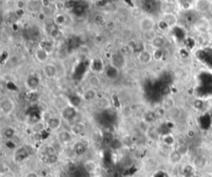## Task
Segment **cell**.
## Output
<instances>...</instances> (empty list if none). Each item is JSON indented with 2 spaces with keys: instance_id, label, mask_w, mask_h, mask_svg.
<instances>
[{
  "instance_id": "cell-1",
  "label": "cell",
  "mask_w": 212,
  "mask_h": 177,
  "mask_svg": "<svg viewBox=\"0 0 212 177\" xmlns=\"http://www.w3.org/2000/svg\"><path fill=\"white\" fill-rule=\"evenodd\" d=\"M78 114L76 107L72 105H66V106L63 107L61 111V118L66 122L73 121Z\"/></svg>"
},
{
  "instance_id": "cell-2",
  "label": "cell",
  "mask_w": 212,
  "mask_h": 177,
  "mask_svg": "<svg viewBox=\"0 0 212 177\" xmlns=\"http://www.w3.org/2000/svg\"><path fill=\"white\" fill-rule=\"evenodd\" d=\"M156 27H157V23L151 17H144L139 22V27L142 32L155 30Z\"/></svg>"
},
{
  "instance_id": "cell-3",
  "label": "cell",
  "mask_w": 212,
  "mask_h": 177,
  "mask_svg": "<svg viewBox=\"0 0 212 177\" xmlns=\"http://www.w3.org/2000/svg\"><path fill=\"white\" fill-rule=\"evenodd\" d=\"M0 109L4 115H9L15 109V103L10 98H3L0 101Z\"/></svg>"
},
{
  "instance_id": "cell-4",
  "label": "cell",
  "mask_w": 212,
  "mask_h": 177,
  "mask_svg": "<svg viewBox=\"0 0 212 177\" xmlns=\"http://www.w3.org/2000/svg\"><path fill=\"white\" fill-rule=\"evenodd\" d=\"M105 67H106V65L104 62V61L100 57L94 58L93 60H91L90 64V68L93 72V74H96V75L102 74V73L105 72Z\"/></svg>"
},
{
  "instance_id": "cell-5",
  "label": "cell",
  "mask_w": 212,
  "mask_h": 177,
  "mask_svg": "<svg viewBox=\"0 0 212 177\" xmlns=\"http://www.w3.org/2000/svg\"><path fill=\"white\" fill-rule=\"evenodd\" d=\"M26 87L31 91L37 90L38 87L41 84V79L37 74H32L29 75L26 79L25 81Z\"/></svg>"
},
{
  "instance_id": "cell-6",
  "label": "cell",
  "mask_w": 212,
  "mask_h": 177,
  "mask_svg": "<svg viewBox=\"0 0 212 177\" xmlns=\"http://www.w3.org/2000/svg\"><path fill=\"white\" fill-rule=\"evenodd\" d=\"M49 56H50L49 51L46 48L43 47V46H38L34 51V56L39 63H47L48 60H49Z\"/></svg>"
},
{
  "instance_id": "cell-7",
  "label": "cell",
  "mask_w": 212,
  "mask_h": 177,
  "mask_svg": "<svg viewBox=\"0 0 212 177\" xmlns=\"http://www.w3.org/2000/svg\"><path fill=\"white\" fill-rule=\"evenodd\" d=\"M106 77L110 80H115L118 79L120 75V69L118 66H114V64H108L105 67V72Z\"/></svg>"
},
{
  "instance_id": "cell-8",
  "label": "cell",
  "mask_w": 212,
  "mask_h": 177,
  "mask_svg": "<svg viewBox=\"0 0 212 177\" xmlns=\"http://www.w3.org/2000/svg\"><path fill=\"white\" fill-rule=\"evenodd\" d=\"M43 74L47 79H54L58 74V67L53 62H47L44 64Z\"/></svg>"
},
{
  "instance_id": "cell-9",
  "label": "cell",
  "mask_w": 212,
  "mask_h": 177,
  "mask_svg": "<svg viewBox=\"0 0 212 177\" xmlns=\"http://www.w3.org/2000/svg\"><path fill=\"white\" fill-rule=\"evenodd\" d=\"M137 60L138 62L141 64V65H144V66L149 65V64L152 63V62H153V53H152V51L146 50V49L141 51L138 54Z\"/></svg>"
},
{
  "instance_id": "cell-10",
  "label": "cell",
  "mask_w": 212,
  "mask_h": 177,
  "mask_svg": "<svg viewBox=\"0 0 212 177\" xmlns=\"http://www.w3.org/2000/svg\"><path fill=\"white\" fill-rule=\"evenodd\" d=\"M158 7L159 5L157 0H144L143 3L144 11L151 14L156 13L158 9Z\"/></svg>"
},
{
  "instance_id": "cell-11",
  "label": "cell",
  "mask_w": 212,
  "mask_h": 177,
  "mask_svg": "<svg viewBox=\"0 0 212 177\" xmlns=\"http://www.w3.org/2000/svg\"><path fill=\"white\" fill-rule=\"evenodd\" d=\"M62 123V118L60 117H57V116H53L51 117L50 118H48L46 121V125L49 129L52 131H57L61 127Z\"/></svg>"
},
{
  "instance_id": "cell-12",
  "label": "cell",
  "mask_w": 212,
  "mask_h": 177,
  "mask_svg": "<svg viewBox=\"0 0 212 177\" xmlns=\"http://www.w3.org/2000/svg\"><path fill=\"white\" fill-rule=\"evenodd\" d=\"M166 38L164 36L157 34L155 36V38L153 39L149 44H150L153 50V49H162V48H163L166 45Z\"/></svg>"
},
{
  "instance_id": "cell-13",
  "label": "cell",
  "mask_w": 212,
  "mask_h": 177,
  "mask_svg": "<svg viewBox=\"0 0 212 177\" xmlns=\"http://www.w3.org/2000/svg\"><path fill=\"white\" fill-rule=\"evenodd\" d=\"M161 19L164 21L165 23L170 27V28L173 27L177 23V18L172 13H163Z\"/></svg>"
},
{
  "instance_id": "cell-14",
  "label": "cell",
  "mask_w": 212,
  "mask_h": 177,
  "mask_svg": "<svg viewBox=\"0 0 212 177\" xmlns=\"http://www.w3.org/2000/svg\"><path fill=\"white\" fill-rule=\"evenodd\" d=\"M30 157L29 152L25 148H21L19 150H17L14 154V160L17 162H22L25 161Z\"/></svg>"
},
{
  "instance_id": "cell-15",
  "label": "cell",
  "mask_w": 212,
  "mask_h": 177,
  "mask_svg": "<svg viewBox=\"0 0 212 177\" xmlns=\"http://www.w3.org/2000/svg\"><path fill=\"white\" fill-rule=\"evenodd\" d=\"M96 97H97V91L93 88H86L81 95L82 99H84L86 102H91V101L95 99Z\"/></svg>"
},
{
  "instance_id": "cell-16",
  "label": "cell",
  "mask_w": 212,
  "mask_h": 177,
  "mask_svg": "<svg viewBox=\"0 0 212 177\" xmlns=\"http://www.w3.org/2000/svg\"><path fill=\"white\" fill-rule=\"evenodd\" d=\"M40 160L43 164L45 165H48V166H51V165H54L58 161V156L57 154L54 155H45L41 154V157H40Z\"/></svg>"
},
{
  "instance_id": "cell-17",
  "label": "cell",
  "mask_w": 212,
  "mask_h": 177,
  "mask_svg": "<svg viewBox=\"0 0 212 177\" xmlns=\"http://www.w3.org/2000/svg\"><path fill=\"white\" fill-rule=\"evenodd\" d=\"M73 134L71 133V131H61L57 134V138L59 140L60 142L62 143H68L72 140Z\"/></svg>"
},
{
  "instance_id": "cell-18",
  "label": "cell",
  "mask_w": 212,
  "mask_h": 177,
  "mask_svg": "<svg viewBox=\"0 0 212 177\" xmlns=\"http://www.w3.org/2000/svg\"><path fill=\"white\" fill-rule=\"evenodd\" d=\"M88 84L90 88H93L95 89L100 88L101 85V80L100 76L96 74H92L91 75H90L88 78Z\"/></svg>"
},
{
  "instance_id": "cell-19",
  "label": "cell",
  "mask_w": 212,
  "mask_h": 177,
  "mask_svg": "<svg viewBox=\"0 0 212 177\" xmlns=\"http://www.w3.org/2000/svg\"><path fill=\"white\" fill-rule=\"evenodd\" d=\"M15 134H16V129L11 126H7V127H3L2 130V136L6 141L12 140L15 136Z\"/></svg>"
},
{
  "instance_id": "cell-20",
  "label": "cell",
  "mask_w": 212,
  "mask_h": 177,
  "mask_svg": "<svg viewBox=\"0 0 212 177\" xmlns=\"http://www.w3.org/2000/svg\"><path fill=\"white\" fill-rule=\"evenodd\" d=\"M96 106L101 110H106V109H110L111 106V103L108 98L101 97L96 100Z\"/></svg>"
},
{
  "instance_id": "cell-21",
  "label": "cell",
  "mask_w": 212,
  "mask_h": 177,
  "mask_svg": "<svg viewBox=\"0 0 212 177\" xmlns=\"http://www.w3.org/2000/svg\"><path fill=\"white\" fill-rule=\"evenodd\" d=\"M84 129H85V124L83 122H77L71 126L70 131L73 135H80L84 132Z\"/></svg>"
},
{
  "instance_id": "cell-22",
  "label": "cell",
  "mask_w": 212,
  "mask_h": 177,
  "mask_svg": "<svg viewBox=\"0 0 212 177\" xmlns=\"http://www.w3.org/2000/svg\"><path fill=\"white\" fill-rule=\"evenodd\" d=\"M73 151L75 155L81 156V155L84 154L85 152H86V146H85L84 143L81 142H78L74 144Z\"/></svg>"
},
{
  "instance_id": "cell-23",
  "label": "cell",
  "mask_w": 212,
  "mask_h": 177,
  "mask_svg": "<svg viewBox=\"0 0 212 177\" xmlns=\"http://www.w3.org/2000/svg\"><path fill=\"white\" fill-rule=\"evenodd\" d=\"M175 99L171 97V96H167L163 99L162 103V108L164 110H169V109H171L175 106Z\"/></svg>"
},
{
  "instance_id": "cell-24",
  "label": "cell",
  "mask_w": 212,
  "mask_h": 177,
  "mask_svg": "<svg viewBox=\"0 0 212 177\" xmlns=\"http://www.w3.org/2000/svg\"><path fill=\"white\" fill-rule=\"evenodd\" d=\"M162 142L164 145L167 146V147H171L173 146L176 142V139L174 136L171 133L164 134L162 137Z\"/></svg>"
},
{
  "instance_id": "cell-25",
  "label": "cell",
  "mask_w": 212,
  "mask_h": 177,
  "mask_svg": "<svg viewBox=\"0 0 212 177\" xmlns=\"http://www.w3.org/2000/svg\"><path fill=\"white\" fill-rule=\"evenodd\" d=\"M182 155L180 154L177 150H175L173 152H171L169 155V161H171V163L172 164H178L182 160Z\"/></svg>"
},
{
  "instance_id": "cell-26",
  "label": "cell",
  "mask_w": 212,
  "mask_h": 177,
  "mask_svg": "<svg viewBox=\"0 0 212 177\" xmlns=\"http://www.w3.org/2000/svg\"><path fill=\"white\" fill-rule=\"evenodd\" d=\"M152 53H153V62H161L164 57L163 48H162V49H153L152 51Z\"/></svg>"
},
{
  "instance_id": "cell-27",
  "label": "cell",
  "mask_w": 212,
  "mask_h": 177,
  "mask_svg": "<svg viewBox=\"0 0 212 177\" xmlns=\"http://www.w3.org/2000/svg\"><path fill=\"white\" fill-rule=\"evenodd\" d=\"M144 120H145L147 123L151 124L152 123H154L157 119V114L153 111H147L144 115L143 118Z\"/></svg>"
},
{
  "instance_id": "cell-28",
  "label": "cell",
  "mask_w": 212,
  "mask_h": 177,
  "mask_svg": "<svg viewBox=\"0 0 212 177\" xmlns=\"http://www.w3.org/2000/svg\"><path fill=\"white\" fill-rule=\"evenodd\" d=\"M54 22H55L56 25L62 27V26H64L67 23V18L63 13H58L54 18Z\"/></svg>"
},
{
  "instance_id": "cell-29",
  "label": "cell",
  "mask_w": 212,
  "mask_h": 177,
  "mask_svg": "<svg viewBox=\"0 0 212 177\" xmlns=\"http://www.w3.org/2000/svg\"><path fill=\"white\" fill-rule=\"evenodd\" d=\"M157 33L155 30L148 31V32H143V38L144 39V41H146L147 42L150 43L151 41L155 38V36H157Z\"/></svg>"
},
{
  "instance_id": "cell-30",
  "label": "cell",
  "mask_w": 212,
  "mask_h": 177,
  "mask_svg": "<svg viewBox=\"0 0 212 177\" xmlns=\"http://www.w3.org/2000/svg\"><path fill=\"white\" fill-rule=\"evenodd\" d=\"M138 127H139V130H140L142 132H144V133L145 134L148 133L149 129L151 128L150 124L148 123H147L146 121L144 120V119H142V120L138 123Z\"/></svg>"
},
{
  "instance_id": "cell-31",
  "label": "cell",
  "mask_w": 212,
  "mask_h": 177,
  "mask_svg": "<svg viewBox=\"0 0 212 177\" xmlns=\"http://www.w3.org/2000/svg\"><path fill=\"white\" fill-rule=\"evenodd\" d=\"M206 164V159L202 156H198L194 160V166L197 168H202Z\"/></svg>"
},
{
  "instance_id": "cell-32",
  "label": "cell",
  "mask_w": 212,
  "mask_h": 177,
  "mask_svg": "<svg viewBox=\"0 0 212 177\" xmlns=\"http://www.w3.org/2000/svg\"><path fill=\"white\" fill-rule=\"evenodd\" d=\"M84 169L88 173H94L96 170V164L92 161H86L84 165Z\"/></svg>"
},
{
  "instance_id": "cell-33",
  "label": "cell",
  "mask_w": 212,
  "mask_h": 177,
  "mask_svg": "<svg viewBox=\"0 0 212 177\" xmlns=\"http://www.w3.org/2000/svg\"><path fill=\"white\" fill-rule=\"evenodd\" d=\"M42 154L45 155H54L57 154V151H56L55 148L52 145L46 146L43 149V152H42Z\"/></svg>"
},
{
  "instance_id": "cell-34",
  "label": "cell",
  "mask_w": 212,
  "mask_h": 177,
  "mask_svg": "<svg viewBox=\"0 0 212 177\" xmlns=\"http://www.w3.org/2000/svg\"><path fill=\"white\" fill-rule=\"evenodd\" d=\"M147 135H148L152 140H154V141H156V140L158 138V137H159V133H158V132L156 130V128H152V127L149 129V131H148V132L147 133Z\"/></svg>"
},
{
  "instance_id": "cell-35",
  "label": "cell",
  "mask_w": 212,
  "mask_h": 177,
  "mask_svg": "<svg viewBox=\"0 0 212 177\" xmlns=\"http://www.w3.org/2000/svg\"><path fill=\"white\" fill-rule=\"evenodd\" d=\"M176 150L180 154L182 155L183 157L189 152V148H188V147H187V145H185V144H181V145H179Z\"/></svg>"
},
{
  "instance_id": "cell-36",
  "label": "cell",
  "mask_w": 212,
  "mask_h": 177,
  "mask_svg": "<svg viewBox=\"0 0 212 177\" xmlns=\"http://www.w3.org/2000/svg\"><path fill=\"white\" fill-rule=\"evenodd\" d=\"M110 146L111 147V148H113V149H114V150H118V149L122 148V146H123V142L119 141L118 139L114 138V140L111 142Z\"/></svg>"
},
{
  "instance_id": "cell-37",
  "label": "cell",
  "mask_w": 212,
  "mask_h": 177,
  "mask_svg": "<svg viewBox=\"0 0 212 177\" xmlns=\"http://www.w3.org/2000/svg\"><path fill=\"white\" fill-rule=\"evenodd\" d=\"M157 27L159 28V30L163 31V32H165V31H166V30L170 29V27H169V26L167 25V24H166L164 21L162 20V19H161V20H160L159 22L157 23Z\"/></svg>"
},
{
  "instance_id": "cell-38",
  "label": "cell",
  "mask_w": 212,
  "mask_h": 177,
  "mask_svg": "<svg viewBox=\"0 0 212 177\" xmlns=\"http://www.w3.org/2000/svg\"><path fill=\"white\" fill-rule=\"evenodd\" d=\"M192 170H193V168H192V166H189V165H187V166H184V168H183V174H184L186 176H188L192 173Z\"/></svg>"
},
{
  "instance_id": "cell-39",
  "label": "cell",
  "mask_w": 212,
  "mask_h": 177,
  "mask_svg": "<svg viewBox=\"0 0 212 177\" xmlns=\"http://www.w3.org/2000/svg\"><path fill=\"white\" fill-rule=\"evenodd\" d=\"M5 146H6V148H8V149H11V150L15 149L17 147L16 143L13 142V139L12 140H7L6 142H5Z\"/></svg>"
},
{
  "instance_id": "cell-40",
  "label": "cell",
  "mask_w": 212,
  "mask_h": 177,
  "mask_svg": "<svg viewBox=\"0 0 212 177\" xmlns=\"http://www.w3.org/2000/svg\"><path fill=\"white\" fill-rule=\"evenodd\" d=\"M203 105H204V103H203V101H201V100H196V101L194 102V107H195L196 109H202Z\"/></svg>"
},
{
  "instance_id": "cell-41",
  "label": "cell",
  "mask_w": 212,
  "mask_h": 177,
  "mask_svg": "<svg viewBox=\"0 0 212 177\" xmlns=\"http://www.w3.org/2000/svg\"><path fill=\"white\" fill-rule=\"evenodd\" d=\"M51 36H52V37H58L60 36L59 31L57 30V28H55V29H52L51 31Z\"/></svg>"
},
{
  "instance_id": "cell-42",
  "label": "cell",
  "mask_w": 212,
  "mask_h": 177,
  "mask_svg": "<svg viewBox=\"0 0 212 177\" xmlns=\"http://www.w3.org/2000/svg\"><path fill=\"white\" fill-rule=\"evenodd\" d=\"M187 137H189L190 138H192V137H194L196 136V132H195L193 129H190L187 131Z\"/></svg>"
},
{
  "instance_id": "cell-43",
  "label": "cell",
  "mask_w": 212,
  "mask_h": 177,
  "mask_svg": "<svg viewBox=\"0 0 212 177\" xmlns=\"http://www.w3.org/2000/svg\"><path fill=\"white\" fill-rule=\"evenodd\" d=\"M17 5H18V8H19V9H23L26 6H27V5L25 4V3L23 2V1H22V0H19V2L17 3Z\"/></svg>"
},
{
  "instance_id": "cell-44",
  "label": "cell",
  "mask_w": 212,
  "mask_h": 177,
  "mask_svg": "<svg viewBox=\"0 0 212 177\" xmlns=\"http://www.w3.org/2000/svg\"><path fill=\"white\" fill-rule=\"evenodd\" d=\"M25 177H38V175H37L36 172H33V171H32V172L28 173V174L25 175Z\"/></svg>"
},
{
  "instance_id": "cell-45",
  "label": "cell",
  "mask_w": 212,
  "mask_h": 177,
  "mask_svg": "<svg viewBox=\"0 0 212 177\" xmlns=\"http://www.w3.org/2000/svg\"><path fill=\"white\" fill-rule=\"evenodd\" d=\"M57 0H48V2L51 3H55Z\"/></svg>"
},
{
  "instance_id": "cell-46",
  "label": "cell",
  "mask_w": 212,
  "mask_h": 177,
  "mask_svg": "<svg viewBox=\"0 0 212 177\" xmlns=\"http://www.w3.org/2000/svg\"><path fill=\"white\" fill-rule=\"evenodd\" d=\"M205 177H211V176H205Z\"/></svg>"
}]
</instances>
